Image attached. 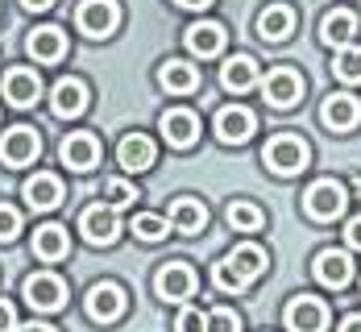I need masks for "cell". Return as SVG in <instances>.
<instances>
[{"instance_id": "6da1fadb", "label": "cell", "mask_w": 361, "mask_h": 332, "mask_svg": "<svg viewBox=\"0 0 361 332\" xmlns=\"http://www.w3.org/2000/svg\"><path fill=\"white\" fill-rule=\"evenodd\" d=\"M266 262H270V258H266V250H262V245L241 241V245H233V250L212 266V283H216L220 291H228V295H245L253 283L262 278Z\"/></svg>"}, {"instance_id": "7a4b0ae2", "label": "cell", "mask_w": 361, "mask_h": 332, "mask_svg": "<svg viewBox=\"0 0 361 332\" xmlns=\"http://www.w3.org/2000/svg\"><path fill=\"white\" fill-rule=\"evenodd\" d=\"M262 162H266V171H274V175H299V171L312 162V149H307L303 137H295V133H279V137L266 142Z\"/></svg>"}, {"instance_id": "3957f363", "label": "cell", "mask_w": 361, "mask_h": 332, "mask_svg": "<svg viewBox=\"0 0 361 332\" xmlns=\"http://www.w3.org/2000/svg\"><path fill=\"white\" fill-rule=\"evenodd\" d=\"M75 25L87 37H109L121 25V4L116 0H83L75 8Z\"/></svg>"}, {"instance_id": "277c9868", "label": "cell", "mask_w": 361, "mask_h": 332, "mask_svg": "<svg viewBox=\"0 0 361 332\" xmlns=\"http://www.w3.org/2000/svg\"><path fill=\"white\" fill-rule=\"evenodd\" d=\"M303 204H307V212H312L316 221H336V216H345L349 191H345V183H341V179H320V183L307 187Z\"/></svg>"}, {"instance_id": "5b68a950", "label": "cell", "mask_w": 361, "mask_h": 332, "mask_svg": "<svg viewBox=\"0 0 361 332\" xmlns=\"http://www.w3.org/2000/svg\"><path fill=\"white\" fill-rule=\"evenodd\" d=\"M83 307H87V316L96 320V324H112V320H121L125 316V307H129V295H125V287L121 283H96L87 299H83Z\"/></svg>"}, {"instance_id": "8992f818", "label": "cell", "mask_w": 361, "mask_h": 332, "mask_svg": "<svg viewBox=\"0 0 361 332\" xmlns=\"http://www.w3.org/2000/svg\"><path fill=\"white\" fill-rule=\"evenodd\" d=\"M37 154H42L37 129H30V125L4 129V137H0V162L4 166H30V162H37Z\"/></svg>"}, {"instance_id": "52a82bcc", "label": "cell", "mask_w": 361, "mask_h": 332, "mask_svg": "<svg viewBox=\"0 0 361 332\" xmlns=\"http://www.w3.org/2000/svg\"><path fill=\"white\" fill-rule=\"evenodd\" d=\"M154 291L166 303H183L195 295V270L187 262H162V270L154 274Z\"/></svg>"}, {"instance_id": "ba28073f", "label": "cell", "mask_w": 361, "mask_h": 332, "mask_svg": "<svg viewBox=\"0 0 361 332\" xmlns=\"http://www.w3.org/2000/svg\"><path fill=\"white\" fill-rule=\"evenodd\" d=\"M25 299L37 312H59L67 303V283L59 274H50V270H37V274L25 278Z\"/></svg>"}, {"instance_id": "9c48e42d", "label": "cell", "mask_w": 361, "mask_h": 332, "mask_svg": "<svg viewBox=\"0 0 361 332\" xmlns=\"http://www.w3.org/2000/svg\"><path fill=\"white\" fill-rule=\"evenodd\" d=\"M262 96H266V104H274V109L299 104V96H303V75L290 71V67H274V71L262 79Z\"/></svg>"}, {"instance_id": "30bf717a", "label": "cell", "mask_w": 361, "mask_h": 332, "mask_svg": "<svg viewBox=\"0 0 361 332\" xmlns=\"http://www.w3.org/2000/svg\"><path fill=\"white\" fill-rule=\"evenodd\" d=\"M87 100H92L87 83L71 75V79H59V83H54V92H50V112L63 116V121H71V116H83V112H87Z\"/></svg>"}, {"instance_id": "8fae6325", "label": "cell", "mask_w": 361, "mask_h": 332, "mask_svg": "<svg viewBox=\"0 0 361 332\" xmlns=\"http://www.w3.org/2000/svg\"><path fill=\"white\" fill-rule=\"evenodd\" d=\"M158 129H162V137L175 149H191L195 137H200V116L191 109H166L162 121H158Z\"/></svg>"}, {"instance_id": "7c38bea8", "label": "cell", "mask_w": 361, "mask_h": 332, "mask_svg": "<svg viewBox=\"0 0 361 332\" xmlns=\"http://www.w3.org/2000/svg\"><path fill=\"white\" fill-rule=\"evenodd\" d=\"M287 328L290 332H324L328 328V307L312 295H295L287 303Z\"/></svg>"}, {"instance_id": "4fadbf2b", "label": "cell", "mask_w": 361, "mask_h": 332, "mask_svg": "<svg viewBox=\"0 0 361 332\" xmlns=\"http://www.w3.org/2000/svg\"><path fill=\"white\" fill-rule=\"evenodd\" d=\"M312 270H316V278L324 287H332V291H341V287L353 283V258L345 250H320L316 262H312Z\"/></svg>"}, {"instance_id": "5bb4252c", "label": "cell", "mask_w": 361, "mask_h": 332, "mask_svg": "<svg viewBox=\"0 0 361 332\" xmlns=\"http://www.w3.org/2000/svg\"><path fill=\"white\" fill-rule=\"evenodd\" d=\"M79 233H83L92 245H112V241L121 237V221H116V212H112V208L92 204V208L79 216Z\"/></svg>"}, {"instance_id": "9a60e30c", "label": "cell", "mask_w": 361, "mask_h": 332, "mask_svg": "<svg viewBox=\"0 0 361 332\" xmlns=\"http://www.w3.org/2000/svg\"><path fill=\"white\" fill-rule=\"evenodd\" d=\"M320 121H324L332 133H349V129L361 121L357 96H349V92H332L324 104H320Z\"/></svg>"}, {"instance_id": "2e32d148", "label": "cell", "mask_w": 361, "mask_h": 332, "mask_svg": "<svg viewBox=\"0 0 361 332\" xmlns=\"http://www.w3.org/2000/svg\"><path fill=\"white\" fill-rule=\"evenodd\" d=\"M116 162H121L129 175H142V171H149V166L158 162V149H154V142H149L145 133H125L121 146H116Z\"/></svg>"}, {"instance_id": "e0dca14e", "label": "cell", "mask_w": 361, "mask_h": 332, "mask_svg": "<svg viewBox=\"0 0 361 332\" xmlns=\"http://www.w3.org/2000/svg\"><path fill=\"white\" fill-rule=\"evenodd\" d=\"M253 129H257V121H253L250 109H220L216 112V137L224 146H245L253 137Z\"/></svg>"}, {"instance_id": "ac0fdd59", "label": "cell", "mask_w": 361, "mask_h": 332, "mask_svg": "<svg viewBox=\"0 0 361 332\" xmlns=\"http://www.w3.org/2000/svg\"><path fill=\"white\" fill-rule=\"evenodd\" d=\"M37 96H42V79H37V71H30V67L4 71V100H8L13 109H30V104H37Z\"/></svg>"}, {"instance_id": "d6986e66", "label": "cell", "mask_w": 361, "mask_h": 332, "mask_svg": "<svg viewBox=\"0 0 361 332\" xmlns=\"http://www.w3.org/2000/svg\"><path fill=\"white\" fill-rule=\"evenodd\" d=\"M224 42H228V30L220 21H195V25H187V50L195 59H216L220 50H224Z\"/></svg>"}, {"instance_id": "ffe728a7", "label": "cell", "mask_w": 361, "mask_h": 332, "mask_svg": "<svg viewBox=\"0 0 361 332\" xmlns=\"http://www.w3.org/2000/svg\"><path fill=\"white\" fill-rule=\"evenodd\" d=\"M59 158H63V166H71V171H92V166L100 162V142H96L92 133H67L63 146H59Z\"/></svg>"}, {"instance_id": "44dd1931", "label": "cell", "mask_w": 361, "mask_h": 332, "mask_svg": "<svg viewBox=\"0 0 361 332\" xmlns=\"http://www.w3.org/2000/svg\"><path fill=\"white\" fill-rule=\"evenodd\" d=\"M21 195H25V204H30L34 212H50V208L63 204V179L42 171V175H34V179H25Z\"/></svg>"}, {"instance_id": "7402d4cb", "label": "cell", "mask_w": 361, "mask_h": 332, "mask_svg": "<svg viewBox=\"0 0 361 332\" xmlns=\"http://www.w3.org/2000/svg\"><path fill=\"white\" fill-rule=\"evenodd\" d=\"M171 228L175 233H183V237H195L204 224H208V208H204V199H195V195H183V199H175L171 204Z\"/></svg>"}, {"instance_id": "603a6c76", "label": "cell", "mask_w": 361, "mask_h": 332, "mask_svg": "<svg viewBox=\"0 0 361 332\" xmlns=\"http://www.w3.org/2000/svg\"><path fill=\"white\" fill-rule=\"evenodd\" d=\"M295 34V8L290 4H270L257 17V37L262 42H287Z\"/></svg>"}, {"instance_id": "cb8c5ba5", "label": "cell", "mask_w": 361, "mask_h": 332, "mask_svg": "<svg viewBox=\"0 0 361 332\" xmlns=\"http://www.w3.org/2000/svg\"><path fill=\"white\" fill-rule=\"evenodd\" d=\"M71 254V233L63 224H42L34 233V258L42 262H63Z\"/></svg>"}, {"instance_id": "d4e9b609", "label": "cell", "mask_w": 361, "mask_h": 332, "mask_svg": "<svg viewBox=\"0 0 361 332\" xmlns=\"http://www.w3.org/2000/svg\"><path fill=\"white\" fill-rule=\"evenodd\" d=\"M158 83H162L166 92H175V96H191V92L200 87V67H191V63H183V59H166V63L158 67Z\"/></svg>"}, {"instance_id": "484cf974", "label": "cell", "mask_w": 361, "mask_h": 332, "mask_svg": "<svg viewBox=\"0 0 361 332\" xmlns=\"http://www.w3.org/2000/svg\"><path fill=\"white\" fill-rule=\"evenodd\" d=\"M25 46H30V54H34L37 63H59L67 54V34L59 25H37Z\"/></svg>"}, {"instance_id": "4316f807", "label": "cell", "mask_w": 361, "mask_h": 332, "mask_svg": "<svg viewBox=\"0 0 361 332\" xmlns=\"http://www.w3.org/2000/svg\"><path fill=\"white\" fill-rule=\"evenodd\" d=\"M220 83H224V92H250L257 87V63H253L250 54H233V59H224V67H220Z\"/></svg>"}, {"instance_id": "83f0119b", "label": "cell", "mask_w": 361, "mask_h": 332, "mask_svg": "<svg viewBox=\"0 0 361 332\" xmlns=\"http://www.w3.org/2000/svg\"><path fill=\"white\" fill-rule=\"evenodd\" d=\"M357 34V17L349 13V8H332L324 21H320V42L332 46V50H341V46H349Z\"/></svg>"}, {"instance_id": "f1b7e54d", "label": "cell", "mask_w": 361, "mask_h": 332, "mask_svg": "<svg viewBox=\"0 0 361 332\" xmlns=\"http://www.w3.org/2000/svg\"><path fill=\"white\" fill-rule=\"evenodd\" d=\"M224 221L233 224L237 233H257L266 216H262V208H257V204H245V199H233V204L224 208Z\"/></svg>"}, {"instance_id": "f546056e", "label": "cell", "mask_w": 361, "mask_h": 332, "mask_svg": "<svg viewBox=\"0 0 361 332\" xmlns=\"http://www.w3.org/2000/svg\"><path fill=\"white\" fill-rule=\"evenodd\" d=\"M332 75L336 79H345V83H361V46H341L336 54H332Z\"/></svg>"}, {"instance_id": "4dcf8cb0", "label": "cell", "mask_w": 361, "mask_h": 332, "mask_svg": "<svg viewBox=\"0 0 361 332\" xmlns=\"http://www.w3.org/2000/svg\"><path fill=\"white\" fill-rule=\"evenodd\" d=\"M100 199H104V208H129L133 199H142L137 195V187L129 183V179H104V187H100Z\"/></svg>"}, {"instance_id": "1f68e13d", "label": "cell", "mask_w": 361, "mask_h": 332, "mask_svg": "<svg viewBox=\"0 0 361 332\" xmlns=\"http://www.w3.org/2000/svg\"><path fill=\"white\" fill-rule=\"evenodd\" d=\"M129 233L142 237V241H162V237L171 233V224L162 221V216H154V212H137V216L129 221Z\"/></svg>"}, {"instance_id": "d6a6232c", "label": "cell", "mask_w": 361, "mask_h": 332, "mask_svg": "<svg viewBox=\"0 0 361 332\" xmlns=\"http://www.w3.org/2000/svg\"><path fill=\"white\" fill-rule=\"evenodd\" d=\"M208 332H241V316L233 307H216L208 316Z\"/></svg>"}, {"instance_id": "836d02e7", "label": "cell", "mask_w": 361, "mask_h": 332, "mask_svg": "<svg viewBox=\"0 0 361 332\" xmlns=\"http://www.w3.org/2000/svg\"><path fill=\"white\" fill-rule=\"evenodd\" d=\"M21 233V212L13 204H0V241H17Z\"/></svg>"}, {"instance_id": "e575fe53", "label": "cell", "mask_w": 361, "mask_h": 332, "mask_svg": "<svg viewBox=\"0 0 361 332\" xmlns=\"http://www.w3.org/2000/svg\"><path fill=\"white\" fill-rule=\"evenodd\" d=\"M175 332H208V316H204L200 307H187V312H179Z\"/></svg>"}, {"instance_id": "d590c367", "label": "cell", "mask_w": 361, "mask_h": 332, "mask_svg": "<svg viewBox=\"0 0 361 332\" xmlns=\"http://www.w3.org/2000/svg\"><path fill=\"white\" fill-rule=\"evenodd\" d=\"M13 328H17V312H13L8 299H0V332H13Z\"/></svg>"}, {"instance_id": "8d00e7d4", "label": "cell", "mask_w": 361, "mask_h": 332, "mask_svg": "<svg viewBox=\"0 0 361 332\" xmlns=\"http://www.w3.org/2000/svg\"><path fill=\"white\" fill-rule=\"evenodd\" d=\"M345 241H349L353 250H361V216H353V221L345 224Z\"/></svg>"}, {"instance_id": "74e56055", "label": "cell", "mask_w": 361, "mask_h": 332, "mask_svg": "<svg viewBox=\"0 0 361 332\" xmlns=\"http://www.w3.org/2000/svg\"><path fill=\"white\" fill-rule=\"evenodd\" d=\"M175 4H179V8H191V13H204L212 0H175Z\"/></svg>"}, {"instance_id": "f35d334b", "label": "cell", "mask_w": 361, "mask_h": 332, "mask_svg": "<svg viewBox=\"0 0 361 332\" xmlns=\"http://www.w3.org/2000/svg\"><path fill=\"white\" fill-rule=\"evenodd\" d=\"M54 0H21V8H30V13H46Z\"/></svg>"}, {"instance_id": "ab89813d", "label": "cell", "mask_w": 361, "mask_h": 332, "mask_svg": "<svg viewBox=\"0 0 361 332\" xmlns=\"http://www.w3.org/2000/svg\"><path fill=\"white\" fill-rule=\"evenodd\" d=\"M17 332H59V328H50V324H42V320H34V324H21Z\"/></svg>"}, {"instance_id": "60d3db41", "label": "cell", "mask_w": 361, "mask_h": 332, "mask_svg": "<svg viewBox=\"0 0 361 332\" xmlns=\"http://www.w3.org/2000/svg\"><path fill=\"white\" fill-rule=\"evenodd\" d=\"M341 332H361V316H345V324H341Z\"/></svg>"}, {"instance_id": "b9f144b4", "label": "cell", "mask_w": 361, "mask_h": 332, "mask_svg": "<svg viewBox=\"0 0 361 332\" xmlns=\"http://www.w3.org/2000/svg\"><path fill=\"white\" fill-rule=\"evenodd\" d=\"M353 195H357V199H361V179H357V183H353Z\"/></svg>"}]
</instances>
